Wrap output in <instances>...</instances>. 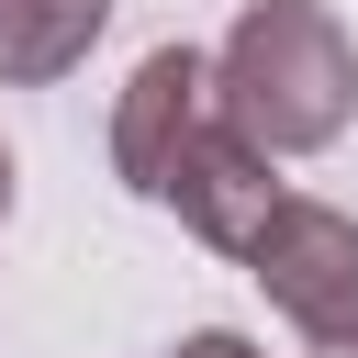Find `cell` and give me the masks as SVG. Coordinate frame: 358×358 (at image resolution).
I'll return each instance as SVG.
<instances>
[{
	"mask_svg": "<svg viewBox=\"0 0 358 358\" xmlns=\"http://www.w3.org/2000/svg\"><path fill=\"white\" fill-rule=\"evenodd\" d=\"M213 101L257 157H313L358 123V45L324 0H246L213 45Z\"/></svg>",
	"mask_w": 358,
	"mask_h": 358,
	"instance_id": "6da1fadb",
	"label": "cell"
},
{
	"mask_svg": "<svg viewBox=\"0 0 358 358\" xmlns=\"http://www.w3.org/2000/svg\"><path fill=\"white\" fill-rule=\"evenodd\" d=\"M235 257H246V280L291 313V336H302L313 358H358V213L280 190Z\"/></svg>",
	"mask_w": 358,
	"mask_h": 358,
	"instance_id": "7a4b0ae2",
	"label": "cell"
},
{
	"mask_svg": "<svg viewBox=\"0 0 358 358\" xmlns=\"http://www.w3.org/2000/svg\"><path fill=\"white\" fill-rule=\"evenodd\" d=\"M213 112H224V101H213V56H201V45H145L134 78H123V101H112V168H123V190L157 201L168 168L190 157V134H201Z\"/></svg>",
	"mask_w": 358,
	"mask_h": 358,
	"instance_id": "3957f363",
	"label": "cell"
},
{
	"mask_svg": "<svg viewBox=\"0 0 358 358\" xmlns=\"http://www.w3.org/2000/svg\"><path fill=\"white\" fill-rule=\"evenodd\" d=\"M268 201H280V157H257L224 112L190 134V157H179V168H168V190H157V213H179V224H190L201 246H224V257L257 235V213H268Z\"/></svg>",
	"mask_w": 358,
	"mask_h": 358,
	"instance_id": "277c9868",
	"label": "cell"
},
{
	"mask_svg": "<svg viewBox=\"0 0 358 358\" xmlns=\"http://www.w3.org/2000/svg\"><path fill=\"white\" fill-rule=\"evenodd\" d=\"M112 0H0V90H45L101 45Z\"/></svg>",
	"mask_w": 358,
	"mask_h": 358,
	"instance_id": "5b68a950",
	"label": "cell"
},
{
	"mask_svg": "<svg viewBox=\"0 0 358 358\" xmlns=\"http://www.w3.org/2000/svg\"><path fill=\"white\" fill-rule=\"evenodd\" d=\"M168 358H257V336H235V324H201V336H179Z\"/></svg>",
	"mask_w": 358,
	"mask_h": 358,
	"instance_id": "8992f818",
	"label": "cell"
},
{
	"mask_svg": "<svg viewBox=\"0 0 358 358\" xmlns=\"http://www.w3.org/2000/svg\"><path fill=\"white\" fill-rule=\"evenodd\" d=\"M0 213H11V145H0Z\"/></svg>",
	"mask_w": 358,
	"mask_h": 358,
	"instance_id": "52a82bcc",
	"label": "cell"
}]
</instances>
